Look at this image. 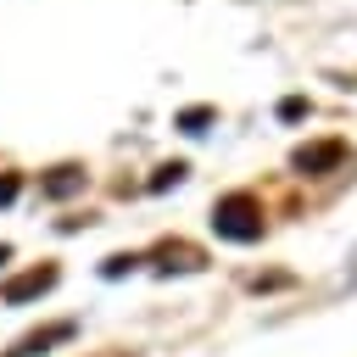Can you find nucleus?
<instances>
[{"label":"nucleus","instance_id":"nucleus-1","mask_svg":"<svg viewBox=\"0 0 357 357\" xmlns=\"http://www.w3.org/2000/svg\"><path fill=\"white\" fill-rule=\"evenodd\" d=\"M212 229H218V240H234V245L262 240V201H257V195H245V190L223 195V201L212 206Z\"/></svg>","mask_w":357,"mask_h":357},{"label":"nucleus","instance_id":"nucleus-2","mask_svg":"<svg viewBox=\"0 0 357 357\" xmlns=\"http://www.w3.org/2000/svg\"><path fill=\"white\" fill-rule=\"evenodd\" d=\"M50 284H56V268L45 262V268H28V273L6 279V284H0V301H11V307H17V301H33V296H45Z\"/></svg>","mask_w":357,"mask_h":357},{"label":"nucleus","instance_id":"nucleus-3","mask_svg":"<svg viewBox=\"0 0 357 357\" xmlns=\"http://www.w3.org/2000/svg\"><path fill=\"white\" fill-rule=\"evenodd\" d=\"M78 335V324H45L39 335H22L6 357H39V351H50V346H61V340H73Z\"/></svg>","mask_w":357,"mask_h":357},{"label":"nucleus","instance_id":"nucleus-4","mask_svg":"<svg viewBox=\"0 0 357 357\" xmlns=\"http://www.w3.org/2000/svg\"><path fill=\"white\" fill-rule=\"evenodd\" d=\"M346 162V145L340 139H324V145H301L296 151V167L301 173H329V167H340Z\"/></svg>","mask_w":357,"mask_h":357},{"label":"nucleus","instance_id":"nucleus-5","mask_svg":"<svg viewBox=\"0 0 357 357\" xmlns=\"http://www.w3.org/2000/svg\"><path fill=\"white\" fill-rule=\"evenodd\" d=\"M78 184H84V173H78V167H56V173L45 178V195H73Z\"/></svg>","mask_w":357,"mask_h":357},{"label":"nucleus","instance_id":"nucleus-6","mask_svg":"<svg viewBox=\"0 0 357 357\" xmlns=\"http://www.w3.org/2000/svg\"><path fill=\"white\" fill-rule=\"evenodd\" d=\"M206 123H212V106H195V112H184V117H178V128H190V134H201Z\"/></svg>","mask_w":357,"mask_h":357},{"label":"nucleus","instance_id":"nucleus-7","mask_svg":"<svg viewBox=\"0 0 357 357\" xmlns=\"http://www.w3.org/2000/svg\"><path fill=\"white\" fill-rule=\"evenodd\" d=\"M184 178V162H173V167H162L156 178H151V190H167V184H178Z\"/></svg>","mask_w":357,"mask_h":357},{"label":"nucleus","instance_id":"nucleus-8","mask_svg":"<svg viewBox=\"0 0 357 357\" xmlns=\"http://www.w3.org/2000/svg\"><path fill=\"white\" fill-rule=\"evenodd\" d=\"M11 201H17V178L6 173V178H0V206H11Z\"/></svg>","mask_w":357,"mask_h":357},{"label":"nucleus","instance_id":"nucleus-9","mask_svg":"<svg viewBox=\"0 0 357 357\" xmlns=\"http://www.w3.org/2000/svg\"><path fill=\"white\" fill-rule=\"evenodd\" d=\"M0 262H11V245H0Z\"/></svg>","mask_w":357,"mask_h":357}]
</instances>
